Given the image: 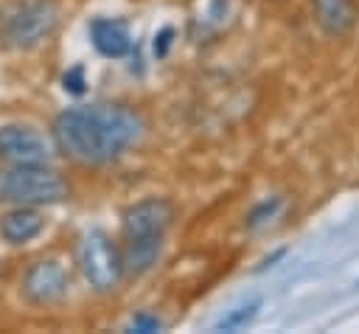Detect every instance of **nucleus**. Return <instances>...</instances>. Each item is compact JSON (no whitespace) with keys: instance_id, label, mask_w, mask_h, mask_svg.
<instances>
[{"instance_id":"nucleus-7","label":"nucleus","mask_w":359,"mask_h":334,"mask_svg":"<svg viewBox=\"0 0 359 334\" xmlns=\"http://www.w3.org/2000/svg\"><path fill=\"white\" fill-rule=\"evenodd\" d=\"M67 292H70V278H67L65 267L59 261H53V258L34 261L22 272V295L34 306L62 303L67 298Z\"/></svg>"},{"instance_id":"nucleus-15","label":"nucleus","mask_w":359,"mask_h":334,"mask_svg":"<svg viewBox=\"0 0 359 334\" xmlns=\"http://www.w3.org/2000/svg\"><path fill=\"white\" fill-rule=\"evenodd\" d=\"M62 84H65L67 93H81V90H84V70H81V67L67 70V73L62 76Z\"/></svg>"},{"instance_id":"nucleus-4","label":"nucleus","mask_w":359,"mask_h":334,"mask_svg":"<svg viewBox=\"0 0 359 334\" xmlns=\"http://www.w3.org/2000/svg\"><path fill=\"white\" fill-rule=\"evenodd\" d=\"M76 267L95 292H112L126 275L121 247L104 230H90L76 241Z\"/></svg>"},{"instance_id":"nucleus-10","label":"nucleus","mask_w":359,"mask_h":334,"mask_svg":"<svg viewBox=\"0 0 359 334\" xmlns=\"http://www.w3.org/2000/svg\"><path fill=\"white\" fill-rule=\"evenodd\" d=\"M45 227V219L36 208L31 205H14L8 213L0 216V236L8 244H25L31 239H36Z\"/></svg>"},{"instance_id":"nucleus-6","label":"nucleus","mask_w":359,"mask_h":334,"mask_svg":"<svg viewBox=\"0 0 359 334\" xmlns=\"http://www.w3.org/2000/svg\"><path fill=\"white\" fill-rule=\"evenodd\" d=\"M177 208L171 199L163 196H149L135 205H129L121 216V233L123 241H137V239H163L165 230L174 225Z\"/></svg>"},{"instance_id":"nucleus-3","label":"nucleus","mask_w":359,"mask_h":334,"mask_svg":"<svg viewBox=\"0 0 359 334\" xmlns=\"http://www.w3.org/2000/svg\"><path fill=\"white\" fill-rule=\"evenodd\" d=\"M67 196H70V185L56 168H50V163L11 166L8 171L0 174V202L39 208V205H56Z\"/></svg>"},{"instance_id":"nucleus-16","label":"nucleus","mask_w":359,"mask_h":334,"mask_svg":"<svg viewBox=\"0 0 359 334\" xmlns=\"http://www.w3.org/2000/svg\"><path fill=\"white\" fill-rule=\"evenodd\" d=\"M171 36H174V31H171V28H163V31L154 36V53H157V56H163V53L168 51V45H171Z\"/></svg>"},{"instance_id":"nucleus-1","label":"nucleus","mask_w":359,"mask_h":334,"mask_svg":"<svg viewBox=\"0 0 359 334\" xmlns=\"http://www.w3.org/2000/svg\"><path fill=\"white\" fill-rule=\"evenodd\" d=\"M143 129L146 123L137 109L115 101H93L59 112L50 138L67 160L79 166H107L126 154L143 138Z\"/></svg>"},{"instance_id":"nucleus-14","label":"nucleus","mask_w":359,"mask_h":334,"mask_svg":"<svg viewBox=\"0 0 359 334\" xmlns=\"http://www.w3.org/2000/svg\"><path fill=\"white\" fill-rule=\"evenodd\" d=\"M163 323L157 314H149V312H137L129 323V331H140V334H151V331H160Z\"/></svg>"},{"instance_id":"nucleus-11","label":"nucleus","mask_w":359,"mask_h":334,"mask_svg":"<svg viewBox=\"0 0 359 334\" xmlns=\"http://www.w3.org/2000/svg\"><path fill=\"white\" fill-rule=\"evenodd\" d=\"M163 253V239H137V241H123L121 255H123V272L129 278H137L149 272Z\"/></svg>"},{"instance_id":"nucleus-5","label":"nucleus","mask_w":359,"mask_h":334,"mask_svg":"<svg viewBox=\"0 0 359 334\" xmlns=\"http://www.w3.org/2000/svg\"><path fill=\"white\" fill-rule=\"evenodd\" d=\"M56 154L53 138L28 123L0 126V160L8 166H45Z\"/></svg>"},{"instance_id":"nucleus-12","label":"nucleus","mask_w":359,"mask_h":334,"mask_svg":"<svg viewBox=\"0 0 359 334\" xmlns=\"http://www.w3.org/2000/svg\"><path fill=\"white\" fill-rule=\"evenodd\" d=\"M258 306H261V300H250V303H244V306H236L230 314H224V317L219 320L216 328H222V331H236V328L247 326V323L258 314Z\"/></svg>"},{"instance_id":"nucleus-13","label":"nucleus","mask_w":359,"mask_h":334,"mask_svg":"<svg viewBox=\"0 0 359 334\" xmlns=\"http://www.w3.org/2000/svg\"><path fill=\"white\" fill-rule=\"evenodd\" d=\"M278 208H280V196H272V199L258 202V205H255V208L247 213V227H258V225L269 222V219L278 213Z\"/></svg>"},{"instance_id":"nucleus-8","label":"nucleus","mask_w":359,"mask_h":334,"mask_svg":"<svg viewBox=\"0 0 359 334\" xmlns=\"http://www.w3.org/2000/svg\"><path fill=\"white\" fill-rule=\"evenodd\" d=\"M90 39L95 51L107 59H121L132 51V31L126 20L118 17H95L90 22Z\"/></svg>"},{"instance_id":"nucleus-9","label":"nucleus","mask_w":359,"mask_h":334,"mask_svg":"<svg viewBox=\"0 0 359 334\" xmlns=\"http://www.w3.org/2000/svg\"><path fill=\"white\" fill-rule=\"evenodd\" d=\"M311 17L328 36H345L356 25V6L353 0H311Z\"/></svg>"},{"instance_id":"nucleus-2","label":"nucleus","mask_w":359,"mask_h":334,"mask_svg":"<svg viewBox=\"0 0 359 334\" xmlns=\"http://www.w3.org/2000/svg\"><path fill=\"white\" fill-rule=\"evenodd\" d=\"M59 28L56 0H14L0 8V45L11 51H34Z\"/></svg>"}]
</instances>
